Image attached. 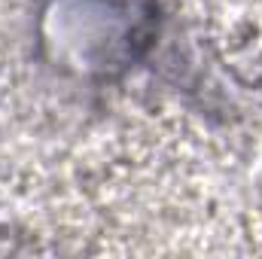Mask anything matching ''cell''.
Here are the masks:
<instances>
[{"label":"cell","instance_id":"6da1fadb","mask_svg":"<svg viewBox=\"0 0 262 259\" xmlns=\"http://www.w3.org/2000/svg\"><path fill=\"white\" fill-rule=\"evenodd\" d=\"M156 37V0H40L37 43L58 73L116 79L137 64Z\"/></svg>","mask_w":262,"mask_h":259}]
</instances>
